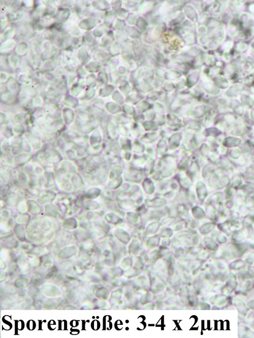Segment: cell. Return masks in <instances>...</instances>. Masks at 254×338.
Returning a JSON list of instances; mask_svg holds the SVG:
<instances>
[{
  "label": "cell",
  "mask_w": 254,
  "mask_h": 338,
  "mask_svg": "<svg viewBox=\"0 0 254 338\" xmlns=\"http://www.w3.org/2000/svg\"><path fill=\"white\" fill-rule=\"evenodd\" d=\"M56 196V194L54 193L51 191H48L46 193H44L42 196H40L38 199L39 202L43 204L47 202H50L54 199Z\"/></svg>",
  "instance_id": "cell-11"
},
{
  "label": "cell",
  "mask_w": 254,
  "mask_h": 338,
  "mask_svg": "<svg viewBox=\"0 0 254 338\" xmlns=\"http://www.w3.org/2000/svg\"><path fill=\"white\" fill-rule=\"evenodd\" d=\"M80 136V135L79 133L75 132L74 131L69 130V131H67L64 134L63 137L68 141H71L72 142V141H73L74 139L79 137Z\"/></svg>",
  "instance_id": "cell-22"
},
{
  "label": "cell",
  "mask_w": 254,
  "mask_h": 338,
  "mask_svg": "<svg viewBox=\"0 0 254 338\" xmlns=\"http://www.w3.org/2000/svg\"><path fill=\"white\" fill-rule=\"evenodd\" d=\"M29 212L33 214H37L41 211V208L36 201H29L27 204Z\"/></svg>",
  "instance_id": "cell-12"
},
{
  "label": "cell",
  "mask_w": 254,
  "mask_h": 338,
  "mask_svg": "<svg viewBox=\"0 0 254 338\" xmlns=\"http://www.w3.org/2000/svg\"><path fill=\"white\" fill-rule=\"evenodd\" d=\"M24 170L27 174H31L33 171V167L32 164H26L24 167Z\"/></svg>",
  "instance_id": "cell-48"
},
{
  "label": "cell",
  "mask_w": 254,
  "mask_h": 338,
  "mask_svg": "<svg viewBox=\"0 0 254 338\" xmlns=\"http://www.w3.org/2000/svg\"><path fill=\"white\" fill-rule=\"evenodd\" d=\"M71 183L74 188L79 190L83 187V181L82 176L79 173L74 174L71 178Z\"/></svg>",
  "instance_id": "cell-9"
},
{
  "label": "cell",
  "mask_w": 254,
  "mask_h": 338,
  "mask_svg": "<svg viewBox=\"0 0 254 338\" xmlns=\"http://www.w3.org/2000/svg\"><path fill=\"white\" fill-rule=\"evenodd\" d=\"M249 10L251 11V12L254 14V4H252V5L249 6Z\"/></svg>",
  "instance_id": "cell-53"
},
{
  "label": "cell",
  "mask_w": 254,
  "mask_h": 338,
  "mask_svg": "<svg viewBox=\"0 0 254 338\" xmlns=\"http://www.w3.org/2000/svg\"><path fill=\"white\" fill-rule=\"evenodd\" d=\"M12 129L14 134H15L16 136L20 137L25 132V128L24 126L20 123L14 125Z\"/></svg>",
  "instance_id": "cell-20"
},
{
  "label": "cell",
  "mask_w": 254,
  "mask_h": 338,
  "mask_svg": "<svg viewBox=\"0 0 254 338\" xmlns=\"http://www.w3.org/2000/svg\"><path fill=\"white\" fill-rule=\"evenodd\" d=\"M215 83L217 87L223 89L227 88L229 86L228 81L223 77H217L215 78Z\"/></svg>",
  "instance_id": "cell-17"
},
{
  "label": "cell",
  "mask_w": 254,
  "mask_h": 338,
  "mask_svg": "<svg viewBox=\"0 0 254 338\" xmlns=\"http://www.w3.org/2000/svg\"><path fill=\"white\" fill-rule=\"evenodd\" d=\"M75 164H76V166H78L80 168L83 167H84V164H85V161L82 159H81V158L75 160Z\"/></svg>",
  "instance_id": "cell-50"
},
{
  "label": "cell",
  "mask_w": 254,
  "mask_h": 338,
  "mask_svg": "<svg viewBox=\"0 0 254 338\" xmlns=\"http://www.w3.org/2000/svg\"><path fill=\"white\" fill-rule=\"evenodd\" d=\"M27 209V203L24 202H22L19 203L18 206V209L19 210V212L24 213V212H26Z\"/></svg>",
  "instance_id": "cell-45"
},
{
  "label": "cell",
  "mask_w": 254,
  "mask_h": 338,
  "mask_svg": "<svg viewBox=\"0 0 254 338\" xmlns=\"http://www.w3.org/2000/svg\"><path fill=\"white\" fill-rule=\"evenodd\" d=\"M254 81V77L253 75H249V76L246 77L244 79V82L246 84L251 85Z\"/></svg>",
  "instance_id": "cell-46"
},
{
  "label": "cell",
  "mask_w": 254,
  "mask_h": 338,
  "mask_svg": "<svg viewBox=\"0 0 254 338\" xmlns=\"http://www.w3.org/2000/svg\"><path fill=\"white\" fill-rule=\"evenodd\" d=\"M84 88H85V85L83 84H80L78 82L74 83L73 85L72 86V89H71L72 94H73L74 96H77Z\"/></svg>",
  "instance_id": "cell-23"
},
{
  "label": "cell",
  "mask_w": 254,
  "mask_h": 338,
  "mask_svg": "<svg viewBox=\"0 0 254 338\" xmlns=\"http://www.w3.org/2000/svg\"><path fill=\"white\" fill-rule=\"evenodd\" d=\"M248 130V127L246 124L243 123H240L235 126L233 130L231 131V134L234 136H243L247 132Z\"/></svg>",
  "instance_id": "cell-6"
},
{
  "label": "cell",
  "mask_w": 254,
  "mask_h": 338,
  "mask_svg": "<svg viewBox=\"0 0 254 338\" xmlns=\"http://www.w3.org/2000/svg\"><path fill=\"white\" fill-rule=\"evenodd\" d=\"M250 133H251V136H252V137H254V125H253L251 127V129H250Z\"/></svg>",
  "instance_id": "cell-52"
},
{
  "label": "cell",
  "mask_w": 254,
  "mask_h": 338,
  "mask_svg": "<svg viewBox=\"0 0 254 338\" xmlns=\"http://www.w3.org/2000/svg\"><path fill=\"white\" fill-rule=\"evenodd\" d=\"M251 117L252 121H254V108L252 110L251 113Z\"/></svg>",
  "instance_id": "cell-54"
},
{
  "label": "cell",
  "mask_w": 254,
  "mask_h": 338,
  "mask_svg": "<svg viewBox=\"0 0 254 338\" xmlns=\"http://www.w3.org/2000/svg\"><path fill=\"white\" fill-rule=\"evenodd\" d=\"M11 144L9 142L5 141L2 144V147L3 149L5 151V152L10 153L12 147H11Z\"/></svg>",
  "instance_id": "cell-35"
},
{
  "label": "cell",
  "mask_w": 254,
  "mask_h": 338,
  "mask_svg": "<svg viewBox=\"0 0 254 338\" xmlns=\"http://www.w3.org/2000/svg\"><path fill=\"white\" fill-rule=\"evenodd\" d=\"M18 180L21 184H25L27 183V178L26 173L23 172H19L18 173Z\"/></svg>",
  "instance_id": "cell-31"
},
{
  "label": "cell",
  "mask_w": 254,
  "mask_h": 338,
  "mask_svg": "<svg viewBox=\"0 0 254 338\" xmlns=\"http://www.w3.org/2000/svg\"><path fill=\"white\" fill-rule=\"evenodd\" d=\"M222 133V131L216 128H209L205 130L204 132L205 135L207 136H211L213 137H216L220 136Z\"/></svg>",
  "instance_id": "cell-19"
},
{
  "label": "cell",
  "mask_w": 254,
  "mask_h": 338,
  "mask_svg": "<svg viewBox=\"0 0 254 338\" xmlns=\"http://www.w3.org/2000/svg\"><path fill=\"white\" fill-rule=\"evenodd\" d=\"M26 120H27V115L24 113L17 114L14 117L15 122L20 124H22L25 123Z\"/></svg>",
  "instance_id": "cell-29"
},
{
  "label": "cell",
  "mask_w": 254,
  "mask_h": 338,
  "mask_svg": "<svg viewBox=\"0 0 254 338\" xmlns=\"http://www.w3.org/2000/svg\"><path fill=\"white\" fill-rule=\"evenodd\" d=\"M95 91L94 89L88 88V89L85 91L83 97H80V100H90V99H91L94 96Z\"/></svg>",
  "instance_id": "cell-25"
},
{
  "label": "cell",
  "mask_w": 254,
  "mask_h": 338,
  "mask_svg": "<svg viewBox=\"0 0 254 338\" xmlns=\"http://www.w3.org/2000/svg\"><path fill=\"white\" fill-rule=\"evenodd\" d=\"M1 132L2 135L7 139H9L14 136L13 129L8 125H2Z\"/></svg>",
  "instance_id": "cell-16"
},
{
  "label": "cell",
  "mask_w": 254,
  "mask_h": 338,
  "mask_svg": "<svg viewBox=\"0 0 254 338\" xmlns=\"http://www.w3.org/2000/svg\"><path fill=\"white\" fill-rule=\"evenodd\" d=\"M63 119L66 124L70 125L75 120V113L73 110L69 108H65L63 110Z\"/></svg>",
  "instance_id": "cell-5"
},
{
  "label": "cell",
  "mask_w": 254,
  "mask_h": 338,
  "mask_svg": "<svg viewBox=\"0 0 254 338\" xmlns=\"http://www.w3.org/2000/svg\"><path fill=\"white\" fill-rule=\"evenodd\" d=\"M101 141L102 137L100 132L98 129H95L90 138V144L92 147L95 150L99 149L100 146Z\"/></svg>",
  "instance_id": "cell-3"
},
{
  "label": "cell",
  "mask_w": 254,
  "mask_h": 338,
  "mask_svg": "<svg viewBox=\"0 0 254 338\" xmlns=\"http://www.w3.org/2000/svg\"><path fill=\"white\" fill-rule=\"evenodd\" d=\"M61 168L64 169L66 173H68L70 174L76 173V167L71 161H63L61 163Z\"/></svg>",
  "instance_id": "cell-10"
},
{
  "label": "cell",
  "mask_w": 254,
  "mask_h": 338,
  "mask_svg": "<svg viewBox=\"0 0 254 338\" xmlns=\"http://www.w3.org/2000/svg\"><path fill=\"white\" fill-rule=\"evenodd\" d=\"M232 46H233V42L230 41H229L226 42L224 44H223V48H224L226 51H227V50H229L230 48H232Z\"/></svg>",
  "instance_id": "cell-49"
},
{
  "label": "cell",
  "mask_w": 254,
  "mask_h": 338,
  "mask_svg": "<svg viewBox=\"0 0 254 338\" xmlns=\"http://www.w3.org/2000/svg\"><path fill=\"white\" fill-rule=\"evenodd\" d=\"M241 102L244 105L251 108L254 105V101L251 97L246 95H244L241 97Z\"/></svg>",
  "instance_id": "cell-24"
},
{
  "label": "cell",
  "mask_w": 254,
  "mask_h": 338,
  "mask_svg": "<svg viewBox=\"0 0 254 338\" xmlns=\"http://www.w3.org/2000/svg\"><path fill=\"white\" fill-rule=\"evenodd\" d=\"M76 153L77 156H79V158H82L86 155V153H87V150L85 148L79 147L77 150Z\"/></svg>",
  "instance_id": "cell-41"
},
{
  "label": "cell",
  "mask_w": 254,
  "mask_h": 338,
  "mask_svg": "<svg viewBox=\"0 0 254 338\" xmlns=\"http://www.w3.org/2000/svg\"><path fill=\"white\" fill-rule=\"evenodd\" d=\"M99 193V189L96 188H91L86 191V193L85 195V196L88 199H93L96 198L97 196H98Z\"/></svg>",
  "instance_id": "cell-21"
},
{
  "label": "cell",
  "mask_w": 254,
  "mask_h": 338,
  "mask_svg": "<svg viewBox=\"0 0 254 338\" xmlns=\"http://www.w3.org/2000/svg\"><path fill=\"white\" fill-rule=\"evenodd\" d=\"M25 137L33 148L36 150L39 149L41 146V139L40 137L34 132H27Z\"/></svg>",
  "instance_id": "cell-2"
},
{
  "label": "cell",
  "mask_w": 254,
  "mask_h": 338,
  "mask_svg": "<svg viewBox=\"0 0 254 338\" xmlns=\"http://www.w3.org/2000/svg\"><path fill=\"white\" fill-rule=\"evenodd\" d=\"M31 158L32 155L30 153H21L15 158L14 164L17 166H23L29 161Z\"/></svg>",
  "instance_id": "cell-4"
},
{
  "label": "cell",
  "mask_w": 254,
  "mask_h": 338,
  "mask_svg": "<svg viewBox=\"0 0 254 338\" xmlns=\"http://www.w3.org/2000/svg\"><path fill=\"white\" fill-rule=\"evenodd\" d=\"M67 156L68 158L71 160V161H74L75 160L76 158V154L74 151L72 149H68L67 150H66V151Z\"/></svg>",
  "instance_id": "cell-37"
},
{
  "label": "cell",
  "mask_w": 254,
  "mask_h": 338,
  "mask_svg": "<svg viewBox=\"0 0 254 338\" xmlns=\"http://www.w3.org/2000/svg\"><path fill=\"white\" fill-rule=\"evenodd\" d=\"M64 121L62 119L54 120L52 123L46 126L45 128V131L47 132H50L51 134L53 133H58L61 132L64 129Z\"/></svg>",
  "instance_id": "cell-1"
},
{
  "label": "cell",
  "mask_w": 254,
  "mask_h": 338,
  "mask_svg": "<svg viewBox=\"0 0 254 338\" xmlns=\"http://www.w3.org/2000/svg\"><path fill=\"white\" fill-rule=\"evenodd\" d=\"M34 172H35V174L37 175H41L42 174H43V170L40 166H37V167L35 168Z\"/></svg>",
  "instance_id": "cell-51"
},
{
  "label": "cell",
  "mask_w": 254,
  "mask_h": 338,
  "mask_svg": "<svg viewBox=\"0 0 254 338\" xmlns=\"http://www.w3.org/2000/svg\"><path fill=\"white\" fill-rule=\"evenodd\" d=\"M247 45L243 43H240L237 44L236 49L239 52H243L247 49Z\"/></svg>",
  "instance_id": "cell-44"
},
{
  "label": "cell",
  "mask_w": 254,
  "mask_h": 338,
  "mask_svg": "<svg viewBox=\"0 0 254 338\" xmlns=\"http://www.w3.org/2000/svg\"><path fill=\"white\" fill-rule=\"evenodd\" d=\"M21 147L23 151L25 153H30L32 150L30 144L26 140H23L21 143Z\"/></svg>",
  "instance_id": "cell-28"
},
{
  "label": "cell",
  "mask_w": 254,
  "mask_h": 338,
  "mask_svg": "<svg viewBox=\"0 0 254 338\" xmlns=\"http://www.w3.org/2000/svg\"><path fill=\"white\" fill-rule=\"evenodd\" d=\"M22 151H23V150L21 148V147H19L18 146H13L12 147L11 150L12 153L14 155H16V156H18V155H20Z\"/></svg>",
  "instance_id": "cell-40"
},
{
  "label": "cell",
  "mask_w": 254,
  "mask_h": 338,
  "mask_svg": "<svg viewBox=\"0 0 254 338\" xmlns=\"http://www.w3.org/2000/svg\"><path fill=\"white\" fill-rule=\"evenodd\" d=\"M241 140L238 138L229 136L223 140V144L226 147H235L241 143Z\"/></svg>",
  "instance_id": "cell-7"
},
{
  "label": "cell",
  "mask_w": 254,
  "mask_h": 338,
  "mask_svg": "<svg viewBox=\"0 0 254 338\" xmlns=\"http://www.w3.org/2000/svg\"><path fill=\"white\" fill-rule=\"evenodd\" d=\"M66 173V172L65 170L62 168L59 169L58 170H56L55 173V177L56 178V179L58 182L61 183L65 180L64 178H65Z\"/></svg>",
  "instance_id": "cell-26"
},
{
  "label": "cell",
  "mask_w": 254,
  "mask_h": 338,
  "mask_svg": "<svg viewBox=\"0 0 254 338\" xmlns=\"http://www.w3.org/2000/svg\"><path fill=\"white\" fill-rule=\"evenodd\" d=\"M57 90H58V93H59V94H61V95L65 94L68 91L67 86H66L65 84L59 85L57 88Z\"/></svg>",
  "instance_id": "cell-38"
},
{
  "label": "cell",
  "mask_w": 254,
  "mask_h": 338,
  "mask_svg": "<svg viewBox=\"0 0 254 338\" xmlns=\"http://www.w3.org/2000/svg\"><path fill=\"white\" fill-rule=\"evenodd\" d=\"M45 208L47 213L51 216H56L58 215L57 209L53 205H47L45 207Z\"/></svg>",
  "instance_id": "cell-27"
},
{
  "label": "cell",
  "mask_w": 254,
  "mask_h": 338,
  "mask_svg": "<svg viewBox=\"0 0 254 338\" xmlns=\"http://www.w3.org/2000/svg\"><path fill=\"white\" fill-rule=\"evenodd\" d=\"M9 122L8 118L7 117V116L3 113H1V125H7V124Z\"/></svg>",
  "instance_id": "cell-47"
},
{
  "label": "cell",
  "mask_w": 254,
  "mask_h": 338,
  "mask_svg": "<svg viewBox=\"0 0 254 338\" xmlns=\"http://www.w3.org/2000/svg\"><path fill=\"white\" fill-rule=\"evenodd\" d=\"M10 80L8 81L7 83L8 88L9 90V91H11L12 93H15L18 89L16 83L14 80H12L11 79Z\"/></svg>",
  "instance_id": "cell-30"
},
{
  "label": "cell",
  "mask_w": 254,
  "mask_h": 338,
  "mask_svg": "<svg viewBox=\"0 0 254 338\" xmlns=\"http://www.w3.org/2000/svg\"><path fill=\"white\" fill-rule=\"evenodd\" d=\"M96 80L93 79V77H90L87 78V86L90 88H92L96 86Z\"/></svg>",
  "instance_id": "cell-39"
},
{
  "label": "cell",
  "mask_w": 254,
  "mask_h": 338,
  "mask_svg": "<svg viewBox=\"0 0 254 338\" xmlns=\"http://www.w3.org/2000/svg\"><path fill=\"white\" fill-rule=\"evenodd\" d=\"M72 142H73L75 145H76L79 147L86 148L88 146V143L87 138L81 135L79 137L74 139L73 141H72Z\"/></svg>",
  "instance_id": "cell-14"
},
{
  "label": "cell",
  "mask_w": 254,
  "mask_h": 338,
  "mask_svg": "<svg viewBox=\"0 0 254 338\" xmlns=\"http://www.w3.org/2000/svg\"><path fill=\"white\" fill-rule=\"evenodd\" d=\"M237 30H237L236 27L234 26H230V27H229V36H230L231 37H233V36L236 35L238 33Z\"/></svg>",
  "instance_id": "cell-42"
},
{
  "label": "cell",
  "mask_w": 254,
  "mask_h": 338,
  "mask_svg": "<svg viewBox=\"0 0 254 338\" xmlns=\"http://www.w3.org/2000/svg\"><path fill=\"white\" fill-rule=\"evenodd\" d=\"M244 89H245V88L243 85H234L233 86H232L231 88H229L228 91H227L226 94L230 97H236L237 95H239L240 93H242Z\"/></svg>",
  "instance_id": "cell-8"
},
{
  "label": "cell",
  "mask_w": 254,
  "mask_h": 338,
  "mask_svg": "<svg viewBox=\"0 0 254 338\" xmlns=\"http://www.w3.org/2000/svg\"><path fill=\"white\" fill-rule=\"evenodd\" d=\"M62 183V187L64 190L67 191H70L71 190H72V184L69 180L65 179Z\"/></svg>",
  "instance_id": "cell-32"
},
{
  "label": "cell",
  "mask_w": 254,
  "mask_h": 338,
  "mask_svg": "<svg viewBox=\"0 0 254 338\" xmlns=\"http://www.w3.org/2000/svg\"><path fill=\"white\" fill-rule=\"evenodd\" d=\"M7 202L10 206H15L18 203V199L14 196L10 197L7 200Z\"/></svg>",
  "instance_id": "cell-43"
},
{
  "label": "cell",
  "mask_w": 254,
  "mask_h": 338,
  "mask_svg": "<svg viewBox=\"0 0 254 338\" xmlns=\"http://www.w3.org/2000/svg\"><path fill=\"white\" fill-rule=\"evenodd\" d=\"M1 99L4 103L7 104H11L14 102L15 99L14 95L10 91H5L1 95Z\"/></svg>",
  "instance_id": "cell-13"
},
{
  "label": "cell",
  "mask_w": 254,
  "mask_h": 338,
  "mask_svg": "<svg viewBox=\"0 0 254 338\" xmlns=\"http://www.w3.org/2000/svg\"><path fill=\"white\" fill-rule=\"evenodd\" d=\"M224 123L227 128H231L235 125L236 122L235 117L232 114H227L224 116Z\"/></svg>",
  "instance_id": "cell-18"
},
{
  "label": "cell",
  "mask_w": 254,
  "mask_h": 338,
  "mask_svg": "<svg viewBox=\"0 0 254 338\" xmlns=\"http://www.w3.org/2000/svg\"><path fill=\"white\" fill-rule=\"evenodd\" d=\"M63 102L66 105L70 107H75L79 104V101L76 98L71 96H66L64 98Z\"/></svg>",
  "instance_id": "cell-15"
},
{
  "label": "cell",
  "mask_w": 254,
  "mask_h": 338,
  "mask_svg": "<svg viewBox=\"0 0 254 338\" xmlns=\"http://www.w3.org/2000/svg\"><path fill=\"white\" fill-rule=\"evenodd\" d=\"M3 158L4 161H6L7 163L10 164H14V158H13L12 156L9 153L5 152L3 155Z\"/></svg>",
  "instance_id": "cell-33"
},
{
  "label": "cell",
  "mask_w": 254,
  "mask_h": 338,
  "mask_svg": "<svg viewBox=\"0 0 254 338\" xmlns=\"http://www.w3.org/2000/svg\"><path fill=\"white\" fill-rule=\"evenodd\" d=\"M23 140V139L21 137L15 136V137H13L12 138L10 143L11 144V145H14V146H18V145H21V143Z\"/></svg>",
  "instance_id": "cell-34"
},
{
  "label": "cell",
  "mask_w": 254,
  "mask_h": 338,
  "mask_svg": "<svg viewBox=\"0 0 254 338\" xmlns=\"http://www.w3.org/2000/svg\"><path fill=\"white\" fill-rule=\"evenodd\" d=\"M252 46L253 47V48H254V43H252Z\"/></svg>",
  "instance_id": "cell-55"
},
{
  "label": "cell",
  "mask_w": 254,
  "mask_h": 338,
  "mask_svg": "<svg viewBox=\"0 0 254 338\" xmlns=\"http://www.w3.org/2000/svg\"><path fill=\"white\" fill-rule=\"evenodd\" d=\"M51 157V159L53 161L56 162V163H58L61 160V156H60L59 153L56 151H53V153L50 155Z\"/></svg>",
  "instance_id": "cell-36"
}]
</instances>
